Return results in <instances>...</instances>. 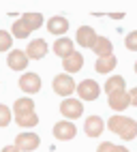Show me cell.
<instances>
[{
  "label": "cell",
  "mask_w": 137,
  "mask_h": 152,
  "mask_svg": "<svg viewBox=\"0 0 137 152\" xmlns=\"http://www.w3.org/2000/svg\"><path fill=\"white\" fill-rule=\"evenodd\" d=\"M47 30H50V34L64 37V34H66V30H68V19L62 17V15L50 17V22H47Z\"/></svg>",
  "instance_id": "5bb4252c"
},
{
  "label": "cell",
  "mask_w": 137,
  "mask_h": 152,
  "mask_svg": "<svg viewBox=\"0 0 137 152\" xmlns=\"http://www.w3.org/2000/svg\"><path fill=\"white\" fill-rule=\"evenodd\" d=\"M19 19L30 28V32H32V30H39V28L43 26V15L41 13H24Z\"/></svg>",
  "instance_id": "ffe728a7"
},
{
  "label": "cell",
  "mask_w": 137,
  "mask_h": 152,
  "mask_svg": "<svg viewBox=\"0 0 137 152\" xmlns=\"http://www.w3.org/2000/svg\"><path fill=\"white\" fill-rule=\"evenodd\" d=\"M26 54L32 60H41L43 56H47V43L43 39H32V41L28 43V47H26Z\"/></svg>",
  "instance_id": "4fadbf2b"
},
{
  "label": "cell",
  "mask_w": 137,
  "mask_h": 152,
  "mask_svg": "<svg viewBox=\"0 0 137 152\" xmlns=\"http://www.w3.org/2000/svg\"><path fill=\"white\" fill-rule=\"evenodd\" d=\"M129 94H131V105H135V107H137V88H133Z\"/></svg>",
  "instance_id": "4316f807"
},
{
  "label": "cell",
  "mask_w": 137,
  "mask_h": 152,
  "mask_svg": "<svg viewBox=\"0 0 137 152\" xmlns=\"http://www.w3.org/2000/svg\"><path fill=\"white\" fill-rule=\"evenodd\" d=\"M75 39H77V45H79V47H84V49H86V47L92 49L94 43H96V39H99V34L94 32L92 26H79V28H77Z\"/></svg>",
  "instance_id": "8992f818"
},
{
  "label": "cell",
  "mask_w": 137,
  "mask_h": 152,
  "mask_svg": "<svg viewBox=\"0 0 137 152\" xmlns=\"http://www.w3.org/2000/svg\"><path fill=\"white\" fill-rule=\"evenodd\" d=\"M116 56H105V58H96V62H94V69H96V73H111V71L116 69Z\"/></svg>",
  "instance_id": "ac0fdd59"
},
{
  "label": "cell",
  "mask_w": 137,
  "mask_h": 152,
  "mask_svg": "<svg viewBox=\"0 0 137 152\" xmlns=\"http://www.w3.org/2000/svg\"><path fill=\"white\" fill-rule=\"evenodd\" d=\"M2 152H19V150L15 148V144H11V146H4V148H2Z\"/></svg>",
  "instance_id": "83f0119b"
},
{
  "label": "cell",
  "mask_w": 137,
  "mask_h": 152,
  "mask_svg": "<svg viewBox=\"0 0 137 152\" xmlns=\"http://www.w3.org/2000/svg\"><path fill=\"white\" fill-rule=\"evenodd\" d=\"M107 129L111 133L120 135L124 141H131V139L137 137V120L126 118V116H111L107 120Z\"/></svg>",
  "instance_id": "6da1fadb"
},
{
  "label": "cell",
  "mask_w": 137,
  "mask_h": 152,
  "mask_svg": "<svg viewBox=\"0 0 137 152\" xmlns=\"http://www.w3.org/2000/svg\"><path fill=\"white\" fill-rule=\"evenodd\" d=\"M124 90H126V82H124L122 75H111V77H107V82H105V92H107V96H109V94H116V92H124Z\"/></svg>",
  "instance_id": "2e32d148"
},
{
  "label": "cell",
  "mask_w": 137,
  "mask_h": 152,
  "mask_svg": "<svg viewBox=\"0 0 137 152\" xmlns=\"http://www.w3.org/2000/svg\"><path fill=\"white\" fill-rule=\"evenodd\" d=\"M107 105H109V109L114 111H124L131 107V94L126 92H116V94H109L107 96Z\"/></svg>",
  "instance_id": "30bf717a"
},
{
  "label": "cell",
  "mask_w": 137,
  "mask_h": 152,
  "mask_svg": "<svg viewBox=\"0 0 137 152\" xmlns=\"http://www.w3.org/2000/svg\"><path fill=\"white\" fill-rule=\"evenodd\" d=\"M13 111H15V116L34 114V103H32V99H28V96L17 99V101H15V105H13Z\"/></svg>",
  "instance_id": "d6986e66"
},
{
  "label": "cell",
  "mask_w": 137,
  "mask_h": 152,
  "mask_svg": "<svg viewBox=\"0 0 137 152\" xmlns=\"http://www.w3.org/2000/svg\"><path fill=\"white\" fill-rule=\"evenodd\" d=\"M73 52H75V43L71 41V39H66V37L56 39V43H54V54H56V56H60V58L64 60L66 56H71Z\"/></svg>",
  "instance_id": "9a60e30c"
},
{
  "label": "cell",
  "mask_w": 137,
  "mask_h": 152,
  "mask_svg": "<svg viewBox=\"0 0 137 152\" xmlns=\"http://www.w3.org/2000/svg\"><path fill=\"white\" fill-rule=\"evenodd\" d=\"M135 75H137V62H135Z\"/></svg>",
  "instance_id": "4dcf8cb0"
},
{
  "label": "cell",
  "mask_w": 137,
  "mask_h": 152,
  "mask_svg": "<svg viewBox=\"0 0 137 152\" xmlns=\"http://www.w3.org/2000/svg\"><path fill=\"white\" fill-rule=\"evenodd\" d=\"M105 131V120L101 116H88L84 122V133L88 137H101V133Z\"/></svg>",
  "instance_id": "9c48e42d"
},
{
  "label": "cell",
  "mask_w": 137,
  "mask_h": 152,
  "mask_svg": "<svg viewBox=\"0 0 137 152\" xmlns=\"http://www.w3.org/2000/svg\"><path fill=\"white\" fill-rule=\"evenodd\" d=\"M77 94H79V101H96L101 94V86L94 79H84L77 84Z\"/></svg>",
  "instance_id": "3957f363"
},
{
  "label": "cell",
  "mask_w": 137,
  "mask_h": 152,
  "mask_svg": "<svg viewBox=\"0 0 137 152\" xmlns=\"http://www.w3.org/2000/svg\"><path fill=\"white\" fill-rule=\"evenodd\" d=\"M13 45V39H11V32L7 30H0V52H9Z\"/></svg>",
  "instance_id": "603a6c76"
},
{
  "label": "cell",
  "mask_w": 137,
  "mask_h": 152,
  "mask_svg": "<svg viewBox=\"0 0 137 152\" xmlns=\"http://www.w3.org/2000/svg\"><path fill=\"white\" fill-rule=\"evenodd\" d=\"M60 114L64 116V120H75L84 114V105L79 99H64L60 103Z\"/></svg>",
  "instance_id": "277c9868"
},
{
  "label": "cell",
  "mask_w": 137,
  "mask_h": 152,
  "mask_svg": "<svg viewBox=\"0 0 137 152\" xmlns=\"http://www.w3.org/2000/svg\"><path fill=\"white\" fill-rule=\"evenodd\" d=\"M77 135V126L71 120H60V122L54 124V137L58 141H71Z\"/></svg>",
  "instance_id": "5b68a950"
},
{
  "label": "cell",
  "mask_w": 137,
  "mask_h": 152,
  "mask_svg": "<svg viewBox=\"0 0 137 152\" xmlns=\"http://www.w3.org/2000/svg\"><path fill=\"white\" fill-rule=\"evenodd\" d=\"M39 144H41V139L34 133H19L15 137V148L19 152H32V150L39 148Z\"/></svg>",
  "instance_id": "52a82bcc"
},
{
  "label": "cell",
  "mask_w": 137,
  "mask_h": 152,
  "mask_svg": "<svg viewBox=\"0 0 137 152\" xmlns=\"http://www.w3.org/2000/svg\"><path fill=\"white\" fill-rule=\"evenodd\" d=\"M82 66H84V56H82L79 52H73L71 56H66V58L62 60V69H64L66 75L82 71Z\"/></svg>",
  "instance_id": "7c38bea8"
},
{
  "label": "cell",
  "mask_w": 137,
  "mask_h": 152,
  "mask_svg": "<svg viewBox=\"0 0 137 152\" xmlns=\"http://www.w3.org/2000/svg\"><path fill=\"white\" fill-rule=\"evenodd\" d=\"M28 60H30V58H28L26 52H22V49H13V52L7 56V64H9L11 71H26Z\"/></svg>",
  "instance_id": "8fae6325"
},
{
  "label": "cell",
  "mask_w": 137,
  "mask_h": 152,
  "mask_svg": "<svg viewBox=\"0 0 137 152\" xmlns=\"http://www.w3.org/2000/svg\"><path fill=\"white\" fill-rule=\"evenodd\" d=\"M9 122H11V109L0 103V126H9Z\"/></svg>",
  "instance_id": "d4e9b609"
},
{
  "label": "cell",
  "mask_w": 137,
  "mask_h": 152,
  "mask_svg": "<svg viewBox=\"0 0 137 152\" xmlns=\"http://www.w3.org/2000/svg\"><path fill=\"white\" fill-rule=\"evenodd\" d=\"M15 124L17 126H24V129H30L39 124V116L36 114H26V116H15Z\"/></svg>",
  "instance_id": "7402d4cb"
},
{
  "label": "cell",
  "mask_w": 137,
  "mask_h": 152,
  "mask_svg": "<svg viewBox=\"0 0 137 152\" xmlns=\"http://www.w3.org/2000/svg\"><path fill=\"white\" fill-rule=\"evenodd\" d=\"M11 34H13L15 39H28V34H30V28H28L22 19H17V22H13V26H11Z\"/></svg>",
  "instance_id": "44dd1931"
},
{
  "label": "cell",
  "mask_w": 137,
  "mask_h": 152,
  "mask_svg": "<svg viewBox=\"0 0 137 152\" xmlns=\"http://www.w3.org/2000/svg\"><path fill=\"white\" fill-rule=\"evenodd\" d=\"M118 150V146L111 144V141H103V144H99V148H96V152H116Z\"/></svg>",
  "instance_id": "484cf974"
},
{
  "label": "cell",
  "mask_w": 137,
  "mask_h": 152,
  "mask_svg": "<svg viewBox=\"0 0 137 152\" xmlns=\"http://www.w3.org/2000/svg\"><path fill=\"white\" fill-rule=\"evenodd\" d=\"M19 90H24L26 94H36L41 90V77L36 73H24L19 77Z\"/></svg>",
  "instance_id": "ba28073f"
},
{
  "label": "cell",
  "mask_w": 137,
  "mask_h": 152,
  "mask_svg": "<svg viewBox=\"0 0 137 152\" xmlns=\"http://www.w3.org/2000/svg\"><path fill=\"white\" fill-rule=\"evenodd\" d=\"M124 45H126V49H129V52H137V30H133V32L126 34Z\"/></svg>",
  "instance_id": "cb8c5ba5"
},
{
  "label": "cell",
  "mask_w": 137,
  "mask_h": 152,
  "mask_svg": "<svg viewBox=\"0 0 137 152\" xmlns=\"http://www.w3.org/2000/svg\"><path fill=\"white\" fill-rule=\"evenodd\" d=\"M52 88H54V92H56V94H60L62 99H71V94L77 92V84H75V79H73L71 75H66V73L56 75V77H54V82H52Z\"/></svg>",
  "instance_id": "7a4b0ae2"
},
{
  "label": "cell",
  "mask_w": 137,
  "mask_h": 152,
  "mask_svg": "<svg viewBox=\"0 0 137 152\" xmlns=\"http://www.w3.org/2000/svg\"><path fill=\"white\" fill-rule=\"evenodd\" d=\"M116 152H129V148H124V146H118V150Z\"/></svg>",
  "instance_id": "f546056e"
},
{
  "label": "cell",
  "mask_w": 137,
  "mask_h": 152,
  "mask_svg": "<svg viewBox=\"0 0 137 152\" xmlns=\"http://www.w3.org/2000/svg\"><path fill=\"white\" fill-rule=\"evenodd\" d=\"M92 52L99 56V58H105V56H114V45L109 39H105V37H99L96 39V43L92 47Z\"/></svg>",
  "instance_id": "e0dca14e"
},
{
  "label": "cell",
  "mask_w": 137,
  "mask_h": 152,
  "mask_svg": "<svg viewBox=\"0 0 137 152\" xmlns=\"http://www.w3.org/2000/svg\"><path fill=\"white\" fill-rule=\"evenodd\" d=\"M109 17H111V19H122L124 13H109Z\"/></svg>",
  "instance_id": "f1b7e54d"
}]
</instances>
